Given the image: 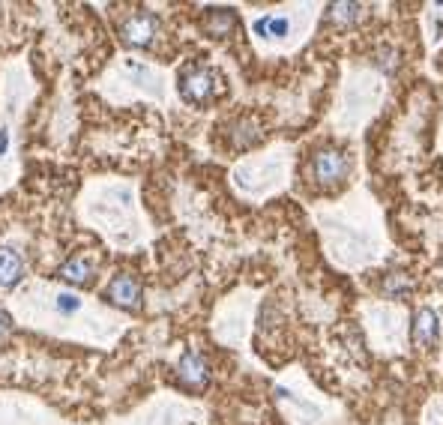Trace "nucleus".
<instances>
[{"label": "nucleus", "mask_w": 443, "mask_h": 425, "mask_svg": "<svg viewBox=\"0 0 443 425\" xmlns=\"http://www.w3.org/2000/svg\"><path fill=\"white\" fill-rule=\"evenodd\" d=\"M216 72L207 66H189L180 75V96L189 105H204L216 96Z\"/></svg>", "instance_id": "nucleus-1"}, {"label": "nucleus", "mask_w": 443, "mask_h": 425, "mask_svg": "<svg viewBox=\"0 0 443 425\" xmlns=\"http://www.w3.org/2000/svg\"><path fill=\"white\" fill-rule=\"evenodd\" d=\"M348 168H350L348 156L341 153V150H336V147L318 150V153L312 156V165H309L312 177L318 180L321 186H336V183H341V180H345V174H348Z\"/></svg>", "instance_id": "nucleus-2"}, {"label": "nucleus", "mask_w": 443, "mask_h": 425, "mask_svg": "<svg viewBox=\"0 0 443 425\" xmlns=\"http://www.w3.org/2000/svg\"><path fill=\"white\" fill-rule=\"evenodd\" d=\"M156 30H159V21L153 12H135V16H129L120 24V40L129 48H147L156 40Z\"/></svg>", "instance_id": "nucleus-3"}, {"label": "nucleus", "mask_w": 443, "mask_h": 425, "mask_svg": "<svg viewBox=\"0 0 443 425\" xmlns=\"http://www.w3.org/2000/svg\"><path fill=\"white\" fill-rule=\"evenodd\" d=\"M105 299H108L111 306H117V309L135 311L138 306H141V285H138V279L129 276V273H120V276H114L108 282Z\"/></svg>", "instance_id": "nucleus-4"}, {"label": "nucleus", "mask_w": 443, "mask_h": 425, "mask_svg": "<svg viewBox=\"0 0 443 425\" xmlns=\"http://www.w3.org/2000/svg\"><path fill=\"white\" fill-rule=\"evenodd\" d=\"M177 378H180V383L189 386V390H204V386L210 383L207 359L201 357L198 351H186L180 357V362H177Z\"/></svg>", "instance_id": "nucleus-5"}, {"label": "nucleus", "mask_w": 443, "mask_h": 425, "mask_svg": "<svg viewBox=\"0 0 443 425\" xmlns=\"http://www.w3.org/2000/svg\"><path fill=\"white\" fill-rule=\"evenodd\" d=\"M437 335H440L437 311L432 306H423L413 315V345L416 347H435L437 345Z\"/></svg>", "instance_id": "nucleus-6"}, {"label": "nucleus", "mask_w": 443, "mask_h": 425, "mask_svg": "<svg viewBox=\"0 0 443 425\" xmlns=\"http://www.w3.org/2000/svg\"><path fill=\"white\" fill-rule=\"evenodd\" d=\"M60 279L69 285H90L93 282V264L87 258H69L66 264L60 267Z\"/></svg>", "instance_id": "nucleus-7"}, {"label": "nucleus", "mask_w": 443, "mask_h": 425, "mask_svg": "<svg viewBox=\"0 0 443 425\" xmlns=\"http://www.w3.org/2000/svg\"><path fill=\"white\" fill-rule=\"evenodd\" d=\"M237 28V16L231 9H210L204 16V30L210 36H216V40H222V36H228Z\"/></svg>", "instance_id": "nucleus-8"}, {"label": "nucleus", "mask_w": 443, "mask_h": 425, "mask_svg": "<svg viewBox=\"0 0 443 425\" xmlns=\"http://www.w3.org/2000/svg\"><path fill=\"white\" fill-rule=\"evenodd\" d=\"M24 273V264L18 252H12V249H0V287H12Z\"/></svg>", "instance_id": "nucleus-9"}, {"label": "nucleus", "mask_w": 443, "mask_h": 425, "mask_svg": "<svg viewBox=\"0 0 443 425\" xmlns=\"http://www.w3.org/2000/svg\"><path fill=\"white\" fill-rule=\"evenodd\" d=\"M410 291H413V282H410L408 273H401V270L386 273V279L381 282V294L389 299H408Z\"/></svg>", "instance_id": "nucleus-10"}, {"label": "nucleus", "mask_w": 443, "mask_h": 425, "mask_svg": "<svg viewBox=\"0 0 443 425\" xmlns=\"http://www.w3.org/2000/svg\"><path fill=\"white\" fill-rule=\"evenodd\" d=\"M360 16H362V4H345V0H338V4L326 6V21L336 24V28H350V24H357Z\"/></svg>", "instance_id": "nucleus-11"}, {"label": "nucleus", "mask_w": 443, "mask_h": 425, "mask_svg": "<svg viewBox=\"0 0 443 425\" xmlns=\"http://www.w3.org/2000/svg\"><path fill=\"white\" fill-rule=\"evenodd\" d=\"M255 33L264 40H282L290 33V18L288 16H264L255 21Z\"/></svg>", "instance_id": "nucleus-12"}, {"label": "nucleus", "mask_w": 443, "mask_h": 425, "mask_svg": "<svg viewBox=\"0 0 443 425\" xmlns=\"http://www.w3.org/2000/svg\"><path fill=\"white\" fill-rule=\"evenodd\" d=\"M261 138V129H258V123L252 120V117H243V120H237L234 126H231V144L237 147V150H246V147H252Z\"/></svg>", "instance_id": "nucleus-13"}, {"label": "nucleus", "mask_w": 443, "mask_h": 425, "mask_svg": "<svg viewBox=\"0 0 443 425\" xmlns=\"http://www.w3.org/2000/svg\"><path fill=\"white\" fill-rule=\"evenodd\" d=\"M78 309H81V299L75 294H60L57 297V311H60V315H72V311H78Z\"/></svg>", "instance_id": "nucleus-14"}, {"label": "nucleus", "mask_w": 443, "mask_h": 425, "mask_svg": "<svg viewBox=\"0 0 443 425\" xmlns=\"http://www.w3.org/2000/svg\"><path fill=\"white\" fill-rule=\"evenodd\" d=\"M374 64L381 66V69H386V72H392L398 66V54L392 52V48H381V52H377V57H374Z\"/></svg>", "instance_id": "nucleus-15"}, {"label": "nucleus", "mask_w": 443, "mask_h": 425, "mask_svg": "<svg viewBox=\"0 0 443 425\" xmlns=\"http://www.w3.org/2000/svg\"><path fill=\"white\" fill-rule=\"evenodd\" d=\"M9 330H12V321H9L6 311H0V335H6Z\"/></svg>", "instance_id": "nucleus-16"}, {"label": "nucleus", "mask_w": 443, "mask_h": 425, "mask_svg": "<svg viewBox=\"0 0 443 425\" xmlns=\"http://www.w3.org/2000/svg\"><path fill=\"white\" fill-rule=\"evenodd\" d=\"M6 147H9V132H6V129H0V156L6 153Z\"/></svg>", "instance_id": "nucleus-17"}]
</instances>
